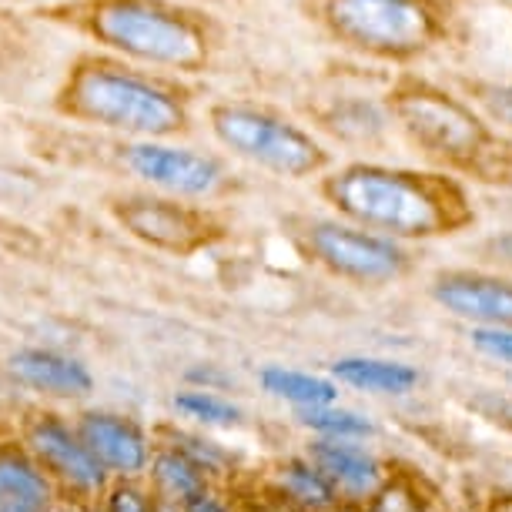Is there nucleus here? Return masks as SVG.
Masks as SVG:
<instances>
[{
    "instance_id": "1",
    "label": "nucleus",
    "mask_w": 512,
    "mask_h": 512,
    "mask_svg": "<svg viewBox=\"0 0 512 512\" xmlns=\"http://www.w3.org/2000/svg\"><path fill=\"white\" fill-rule=\"evenodd\" d=\"M318 195L335 218L402 245L459 235L476 221L462 178L446 171L349 161L318 178Z\"/></svg>"
},
{
    "instance_id": "2",
    "label": "nucleus",
    "mask_w": 512,
    "mask_h": 512,
    "mask_svg": "<svg viewBox=\"0 0 512 512\" xmlns=\"http://www.w3.org/2000/svg\"><path fill=\"white\" fill-rule=\"evenodd\" d=\"M385 114L436 171L489 185L512 181V138L442 84L402 71L385 91Z\"/></svg>"
},
{
    "instance_id": "3",
    "label": "nucleus",
    "mask_w": 512,
    "mask_h": 512,
    "mask_svg": "<svg viewBox=\"0 0 512 512\" xmlns=\"http://www.w3.org/2000/svg\"><path fill=\"white\" fill-rule=\"evenodd\" d=\"M94 44L134 64L175 74H201L215 54L205 14L171 0H67L51 11Z\"/></svg>"
},
{
    "instance_id": "4",
    "label": "nucleus",
    "mask_w": 512,
    "mask_h": 512,
    "mask_svg": "<svg viewBox=\"0 0 512 512\" xmlns=\"http://www.w3.org/2000/svg\"><path fill=\"white\" fill-rule=\"evenodd\" d=\"M61 114L141 141H168L188 131L191 98L178 81L144 74L118 57H81L57 94Z\"/></svg>"
},
{
    "instance_id": "5",
    "label": "nucleus",
    "mask_w": 512,
    "mask_h": 512,
    "mask_svg": "<svg viewBox=\"0 0 512 512\" xmlns=\"http://www.w3.org/2000/svg\"><path fill=\"white\" fill-rule=\"evenodd\" d=\"M312 17L345 51L412 64L452 37L459 0H312Z\"/></svg>"
},
{
    "instance_id": "6",
    "label": "nucleus",
    "mask_w": 512,
    "mask_h": 512,
    "mask_svg": "<svg viewBox=\"0 0 512 512\" xmlns=\"http://www.w3.org/2000/svg\"><path fill=\"white\" fill-rule=\"evenodd\" d=\"M211 131L225 144L231 154L241 161L255 164V168L272 171L278 178H318L332 171V154L325 144L305 131L302 124L288 121L262 104L245 101H221L208 111Z\"/></svg>"
},
{
    "instance_id": "7",
    "label": "nucleus",
    "mask_w": 512,
    "mask_h": 512,
    "mask_svg": "<svg viewBox=\"0 0 512 512\" xmlns=\"http://www.w3.org/2000/svg\"><path fill=\"white\" fill-rule=\"evenodd\" d=\"M295 238L312 262L338 282L379 288L409 275L412 251L375 231H365L345 218H305Z\"/></svg>"
},
{
    "instance_id": "8",
    "label": "nucleus",
    "mask_w": 512,
    "mask_h": 512,
    "mask_svg": "<svg viewBox=\"0 0 512 512\" xmlns=\"http://www.w3.org/2000/svg\"><path fill=\"white\" fill-rule=\"evenodd\" d=\"M24 449L41 462L47 476L54 479V486L61 489L67 499L81 502H98L104 489L111 486V476L104 466L91 456V449L84 446L81 432H77L74 419H64L61 412L51 409H34L21 419V436Z\"/></svg>"
},
{
    "instance_id": "9",
    "label": "nucleus",
    "mask_w": 512,
    "mask_h": 512,
    "mask_svg": "<svg viewBox=\"0 0 512 512\" xmlns=\"http://www.w3.org/2000/svg\"><path fill=\"white\" fill-rule=\"evenodd\" d=\"M114 218L144 245L175 251V255H191L221 235V225L211 211L178 198L128 195L114 201Z\"/></svg>"
},
{
    "instance_id": "10",
    "label": "nucleus",
    "mask_w": 512,
    "mask_h": 512,
    "mask_svg": "<svg viewBox=\"0 0 512 512\" xmlns=\"http://www.w3.org/2000/svg\"><path fill=\"white\" fill-rule=\"evenodd\" d=\"M124 164L144 185L178 201H205L225 188V168L218 158L168 141H134L124 148Z\"/></svg>"
},
{
    "instance_id": "11",
    "label": "nucleus",
    "mask_w": 512,
    "mask_h": 512,
    "mask_svg": "<svg viewBox=\"0 0 512 512\" xmlns=\"http://www.w3.org/2000/svg\"><path fill=\"white\" fill-rule=\"evenodd\" d=\"M429 295L442 312L469 328H512V275L446 268L432 275Z\"/></svg>"
},
{
    "instance_id": "12",
    "label": "nucleus",
    "mask_w": 512,
    "mask_h": 512,
    "mask_svg": "<svg viewBox=\"0 0 512 512\" xmlns=\"http://www.w3.org/2000/svg\"><path fill=\"white\" fill-rule=\"evenodd\" d=\"M74 425L111 479H144L154 456V436L138 419L111 409H84Z\"/></svg>"
},
{
    "instance_id": "13",
    "label": "nucleus",
    "mask_w": 512,
    "mask_h": 512,
    "mask_svg": "<svg viewBox=\"0 0 512 512\" xmlns=\"http://www.w3.org/2000/svg\"><path fill=\"white\" fill-rule=\"evenodd\" d=\"M305 456L325 472L338 499L352 506H369L375 492L392 479L379 452L355 439H308Z\"/></svg>"
},
{
    "instance_id": "14",
    "label": "nucleus",
    "mask_w": 512,
    "mask_h": 512,
    "mask_svg": "<svg viewBox=\"0 0 512 512\" xmlns=\"http://www.w3.org/2000/svg\"><path fill=\"white\" fill-rule=\"evenodd\" d=\"M7 372L27 389L54 395V399H88L94 375L81 359L54 349H21L7 359Z\"/></svg>"
},
{
    "instance_id": "15",
    "label": "nucleus",
    "mask_w": 512,
    "mask_h": 512,
    "mask_svg": "<svg viewBox=\"0 0 512 512\" xmlns=\"http://www.w3.org/2000/svg\"><path fill=\"white\" fill-rule=\"evenodd\" d=\"M61 489L21 439L0 442V512H47Z\"/></svg>"
},
{
    "instance_id": "16",
    "label": "nucleus",
    "mask_w": 512,
    "mask_h": 512,
    "mask_svg": "<svg viewBox=\"0 0 512 512\" xmlns=\"http://www.w3.org/2000/svg\"><path fill=\"white\" fill-rule=\"evenodd\" d=\"M268 482H272L275 499L285 502V509L292 512H328L342 502L332 489V482L325 479V472L305 452L278 459L272 472H268Z\"/></svg>"
},
{
    "instance_id": "17",
    "label": "nucleus",
    "mask_w": 512,
    "mask_h": 512,
    "mask_svg": "<svg viewBox=\"0 0 512 512\" xmlns=\"http://www.w3.org/2000/svg\"><path fill=\"white\" fill-rule=\"evenodd\" d=\"M328 379L355 392L402 399L419 385V369L399 359H379V355H345V359H335L328 365Z\"/></svg>"
},
{
    "instance_id": "18",
    "label": "nucleus",
    "mask_w": 512,
    "mask_h": 512,
    "mask_svg": "<svg viewBox=\"0 0 512 512\" xmlns=\"http://www.w3.org/2000/svg\"><path fill=\"white\" fill-rule=\"evenodd\" d=\"M144 482H148V489L154 492V499L175 502V506H185V502L201 496V492L215 489V482H211L185 452L161 439H154V456H151L148 472H144Z\"/></svg>"
},
{
    "instance_id": "19",
    "label": "nucleus",
    "mask_w": 512,
    "mask_h": 512,
    "mask_svg": "<svg viewBox=\"0 0 512 512\" xmlns=\"http://www.w3.org/2000/svg\"><path fill=\"white\" fill-rule=\"evenodd\" d=\"M262 392L278 402H288L292 409H315V405H335L338 402V382L325 375L285 369V365H265L258 372Z\"/></svg>"
},
{
    "instance_id": "20",
    "label": "nucleus",
    "mask_w": 512,
    "mask_h": 512,
    "mask_svg": "<svg viewBox=\"0 0 512 512\" xmlns=\"http://www.w3.org/2000/svg\"><path fill=\"white\" fill-rule=\"evenodd\" d=\"M154 439L161 442H171L178 446L185 456L195 462V466L205 472V476L215 482V486L225 489V479L235 472V459L228 456L225 446H218L215 439H208L205 432H195V429H181V425H158Z\"/></svg>"
},
{
    "instance_id": "21",
    "label": "nucleus",
    "mask_w": 512,
    "mask_h": 512,
    "mask_svg": "<svg viewBox=\"0 0 512 512\" xmlns=\"http://www.w3.org/2000/svg\"><path fill=\"white\" fill-rule=\"evenodd\" d=\"M295 422L312 432L315 439H355L365 442L375 436V422L369 415L345 409V405H315V409H295Z\"/></svg>"
},
{
    "instance_id": "22",
    "label": "nucleus",
    "mask_w": 512,
    "mask_h": 512,
    "mask_svg": "<svg viewBox=\"0 0 512 512\" xmlns=\"http://www.w3.org/2000/svg\"><path fill=\"white\" fill-rule=\"evenodd\" d=\"M175 412L181 415L185 422L198 425V429H231V425L241 422V409L231 399L218 392H208V389H185L178 392L175 399Z\"/></svg>"
},
{
    "instance_id": "23",
    "label": "nucleus",
    "mask_w": 512,
    "mask_h": 512,
    "mask_svg": "<svg viewBox=\"0 0 512 512\" xmlns=\"http://www.w3.org/2000/svg\"><path fill=\"white\" fill-rule=\"evenodd\" d=\"M94 512H158V499L144 479H114L94 502Z\"/></svg>"
},
{
    "instance_id": "24",
    "label": "nucleus",
    "mask_w": 512,
    "mask_h": 512,
    "mask_svg": "<svg viewBox=\"0 0 512 512\" xmlns=\"http://www.w3.org/2000/svg\"><path fill=\"white\" fill-rule=\"evenodd\" d=\"M365 512H429V506H425L419 486L409 476H395L392 472V479L375 492Z\"/></svg>"
},
{
    "instance_id": "25",
    "label": "nucleus",
    "mask_w": 512,
    "mask_h": 512,
    "mask_svg": "<svg viewBox=\"0 0 512 512\" xmlns=\"http://www.w3.org/2000/svg\"><path fill=\"white\" fill-rule=\"evenodd\" d=\"M469 345L482 359L512 369V328H469Z\"/></svg>"
},
{
    "instance_id": "26",
    "label": "nucleus",
    "mask_w": 512,
    "mask_h": 512,
    "mask_svg": "<svg viewBox=\"0 0 512 512\" xmlns=\"http://www.w3.org/2000/svg\"><path fill=\"white\" fill-rule=\"evenodd\" d=\"M181 509H185V512H235V506H231V499L225 496V489H221V486L201 492V496L185 502Z\"/></svg>"
},
{
    "instance_id": "27",
    "label": "nucleus",
    "mask_w": 512,
    "mask_h": 512,
    "mask_svg": "<svg viewBox=\"0 0 512 512\" xmlns=\"http://www.w3.org/2000/svg\"><path fill=\"white\" fill-rule=\"evenodd\" d=\"M188 382H195V389L218 392L221 385H225L228 379H225V375H218L215 369H208V365H205V369H201V365H198V369H191V372H188Z\"/></svg>"
},
{
    "instance_id": "28",
    "label": "nucleus",
    "mask_w": 512,
    "mask_h": 512,
    "mask_svg": "<svg viewBox=\"0 0 512 512\" xmlns=\"http://www.w3.org/2000/svg\"><path fill=\"white\" fill-rule=\"evenodd\" d=\"M47 512H94V502H81V499H67V496H61Z\"/></svg>"
},
{
    "instance_id": "29",
    "label": "nucleus",
    "mask_w": 512,
    "mask_h": 512,
    "mask_svg": "<svg viewBox=\"0 0 512 512\" xmlns=\"http://www.w3.org/2000/svg\"><path fill=\"white\" fill-rule=\"evenodd\" d=\"M489 512H512V496H502L489 506Z\"/></svg>"
},
{
    "instance_id": "30",
    "label": "nucleus",
    "mask_w": 512,
    "mask_h": 512,
    "mask_svg": "<svg viewBox=\"0 0 512 512\" xmlns=\"http://www.w3.org/2000/svg\"><path fill=\"white\" fill-rule=\"evenodd\" d=\"M328 512H365V506H352V502H338L335 509H328Z\"/></svg>"
},
{
    "instance_id": "31",
    "label": "nucleus",
    "mask_w": 512,
    "mask_h": 512,
    "mask_svg": "<svg viewBox=\"0 0 512 512\" xmlns=\"http://www.w3.org/2000/svg\"><path fill=\"white\" fill-rule=\"evenodd\" d=\"M158 512H185V509L175 506V502H161V499H158Z\"/></svg>"
}]
</instances>
